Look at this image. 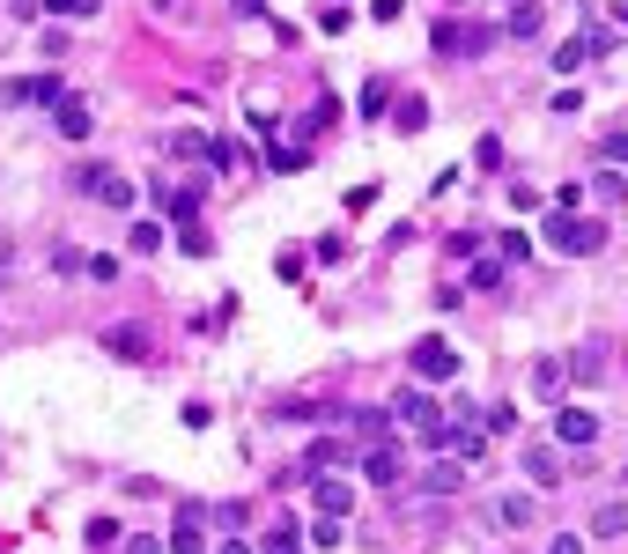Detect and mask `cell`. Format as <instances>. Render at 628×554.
Returning a JSON list of instances; mask_svg holds the SVG:
<instances>
[{"label": "cell", "instance_id": "cb8c5ba5", "mask_svg": "<svg viewBox=\"0 0 628 554\" xmlns=\"http://www.w3.org/2000/svg\"><path fill=\"white\" fill-rule=\"evenodd\" d=\"M97 8H104V0H45L52 23H82V15H97Z\"/></svg>", "mask_w": 628, "mask_h": 554}, {"label": "cell", "instance_id": "2e32d148", "mask_svg": "<svg viewBox=\"0 0 628 554\" xmlns=\"http://www.w3.org/2000/svg\"><path fill=\"white\" fill-rule=\"evenodd\" d=\"M518 466L532 473V488H555V481H562V458L547 451V444H525V451H518Z\"/></svg>", "mask_w": 628, "mask_h": 554}, {"label": "cell", "instance_id": "277c9868", "mask_svg": "<svg viewBox=\"0 0 628 554\" xmlns=\"http://www.w3.org/2000/svg\"><path fill=\"white\" fill-rule=\"evenodd\" d=\"M392 422H399V429H414V436H429V444H436V429H444V407H436V399H429L422 385H407V392L392 399Z\"/></svg>", "mask_w": 628, "mask_h": 554}, {"label": "cell", "instance_id": "f6af8a7d", "mask_svg": "<svg viewBox=\"0 0 628 554\" xmlns=\"http://www.w3.org/2000/svg\"><path fill=\"white\" fill-rule=\"evenodd\" d=\"M606 163H614V170L628 163V133H606Z\"/></svg>", "mask_w": 628, "mask_h": 554}, {"label": "cell", "instance_id": "f1b7e54d", "mask_svg": "<svg viewBox=\"0 0 628 554\" xmlns=\"http://www.w3.org/2000/svg\"><path fill=\"white\" fill-rule=\"evenodd\" d=\"M178 244H185V252H193V259H207V252H215V237H207L200 222H185V229H178Z\"/></svg>", "mask_w": 628, "mask_h": 554}, {"label": "cell", "instance_id": "8992f818", "mask_svg": "<svg viewBox=\"0 0 628 554\" xmlns=\"http://www.w3.org/2000/svg\"><path fill=\"white\" fill-rule=\"evenodd\" d=\"M311 510H318V518H348V510H355V481H348V473H318V481H311Z\"/></svg>", "mask_w": 628, "mask_h": 554}, {"label": "cell", "instance_id": "ac0fdd59", "mask_svg": "<svg viewBox=\"0 0 628 554\" xmlns=\"http://www.w3.org/2000/svg\"><path fill=\"white\" fill-rule=\"evenodd\" d=\"M496 525H503V532H525V525H532V495H525V488H518V495H496Z\"/></svg>", "mask_w": 628, "mask_h": 554}, {"label": "cell", "instance_id": "d4e9b609", "mask_svg": "<svg viewBox=\"0 0 628 554\" xmlns=\"http://www.w3.org/2000/svg\"><path fill=\"white\" fill-rule=\"evenodd\" d=\"M126 244L133 252H163V222H126Z\"/></svg>", "mask_w": 628, "mask_h": 554}, {"label": "cell", "instance_id": "52a82bcc", "mask_svg": "<svg viewBox=\"0 0 628 554\" xmlns=\"http://www.w3.org/2000/svg\"><path fill=\"white\" fill-rule=\"evenodd\" d=\"M355 473H363L370 488H399V473H407V458H399L392 444H370V451H355Z\"/></svg>", "mask_w": 628, "mask_h": 554}, {"label": "cell", "instance_id": "4316f807", "mask_svg": "<svg viewBox=\"0 0 628 554\" xmlns=\"http://www.w3.org/2000/svg\"><path fill=\"white\" fill-rule=\"evenodd\" d=\"M89 547H97V554L126 547V540H119V518H89Z\"/></svg>", "mask_w": 628, "mask_h": 554}, {"label": "cell", "instance_id": "ab89813d", "mask_svg": "<svg viewBox=\"0 0 628 554\" xmlns=\"http://www.w3.org/2000/svg\"><path fill=\"white\" fill-rule=\"evenodd\" d=\"M348 23H355V15H348V0H333V8H326V15H318V30H333V37H340V30H348Z\"/></svg>", "mask_w": 628, "mask_h": 554}, {"label": "cell", "instance_id": "603a6c76", "mask_svg": "<svg viewBox=\"0 0 628 554\" xmlns=\"http://www.w3.org/2000/svg\"><path fill=\"white\" fill-rule=\"evenodd\" d=\"M392 126L422 133V126H429V104H422V97H399V104H392Z\"/></svg>", "mask_w": 628, "mask_h": 554}, {"label": "cell", "instance_id": "9a60e30c", "mask_svg": "<svg viewBox=\"0 0 628 554\" xmlns=\"http://www.w3.org/2000/svg\"><path fill=\"white\" fill-rule=\"evenodd\" d=\"M104 355H119V362H148V326H111V333H104Z\"/></svg>", "mask_w": 628, "mask_h": 554}, {"label": "cell", "instance_id": "7dc6e473", "mask_svg": "<svg viewBox=\"0 0 628 554\" xmlns=\"http://www.w3.org/2000/svg\"><path fill=\"white\" fill-rule=\"evenodd\" d=\"M237 15H266V0H237Z\"/></svg>", "mask_w": 628, "mask_h": 554}, {"label": "cell", "instance_id": "b9f144b4", "mask_svg": "<svg viewBox=\"0 0 628 554\" xmlns=\"http://www.w3.org/2000/svg\"><path fill=\"white\" fill-rule=\"evenodd\" d=\"M547 554H584V532H555V540H547Z\"/></svg>", "mask_w": 628, "mask_h": 554}, {"label": "cell", "instance_id": "6da1fadb", "mask_svg": "<svg viewBox=\"0 0 628 554\" xmlns=\"http://www.w3.org/2000/svg\"><path fill=\"white\" fill-rule=\"evenodd\" d=\"M540 237H547V252H562V259H592V252H606V222H584V215H547Z\"/></svg>", "mask_w": 628, "mask_h": 554}, {"label": "cell", "instance_id": "30bf717a", "mask_svg": "<svg viewBox=\"0 0 628 554\" xmlns=\"http://www.w3.org/2000/svg\"><path fill=\"white\" fill-rule=\"evenodd\" d=\"M333 466H355V436H318L311 451H303V481H318V473Z\"/></svg>", "mask_w": 628, "mask_h": 554}, {"label": "cell", "instance_id": "5bb4252c", "mask_svg": "<svg viewBox=\"0 0 628 554\" xmlns=\"http://www.w3.org/2000/svg\"><path fill=\"white\" fill-rule=\"evenodd\" d=\"M156 207H163V215L178 222V229H185V222H200V178H193V185H156Z\"/></svg>", "mask_w": 628, "mask_h": 554}, {"label": "cell", "instance_id": "d6986e66", "mask_svg": "<svg viewBox=\"0 0 628 554\" xmlns=\"http://www.w3.org/2000/svg\"><path fill=\"white\" fill-rule=\"evenodd\" d=\"M562 385H569V362H555V355L532 362V392H540V399H562Z\"/></svg>", "mask_w": 628, "mask_h": 554}, {"label": "cell", "instance_id": "8d00e7d4", "mask_svg": "<svg viewBox=\"0 0 628 554\" xmlns=\"http://www.w3.org/2000/svg\"><path fill=\"white\" fill-rule=\"evenodd\" d=\"M481 429H488V436H510V429H518V407H488Z\"/></svg>", "mask_w": 628, "mask_h": 554}, {"label": "cell", "instance_id": "44dd1931", "mask_svg": "<svg viewBox=\"0 0 628 554\" xmlns=\"http://www.w3.org/2000/svg\"><path fill=\"white\" fill-rule=\"evenodd\" d=\"M510 37H540V0H510Z\"/></svg>", "mask_w": 628, "mask_h": 554}, {"label": "cell", "instance_id": "e575fe53", "mask_svg": "<svg viewBox=\"0 0 628 554\" xmlns=\"http://www.w3.org/2000/svg\"><path fill=\"white\" fill-rule=\"evenodd\" d=\"M503 259H510V266L532 259V237H525V229H503Z\"/></svg>", "mask_w": 628, "mask_h": 554}, {"label": "cell", "instance_id": "7402d4cb", "mask_svg": "<svg viewBox=\"0 0 628 554\" xmlns=\"http://www.w3.org/2000/svg\"><path fill=\"white\" fill-rule=\"evenodd\" d=\"M259 554H303V540H296V518L266 525V547H259Z\"/></svg>", "mask_w": 628, "mask_h": 554}, {"label": "cell", "instance_id": "d6a6232c", "mask_svg": "<svg viewBox=\"0 0 628 554\" xmlns=\"http://www.w3.org/2000/svg\"><path fill=\"white\" fill-rule=\"evenodd\" d=\"M436 52H466V23H436Z\"/></svg>", "mask_w": 628, "mask_h": 554}, {"label": "cell", "instance_id": "3957f363", "mask_svg": "<svg viewBox=\"0 0 628 554\" xmlns=\"http://www.w3.org/2000/svg\"><path fill=\"white\" fill-rule=\"evenodd\" d=\"M407 362H414V377H422V385H444V377H459V348H451L444 333H422L407 348Z\"/></svg>", "mask_w": 628, "mask_h": 554}, {"label": "cell", "instance_id": "7a4b0ae2", "mask_svg": "<svg viewBox=\"0 0 628 554\" xmlns=\"http://www.w3.org/2000/svg\"><path fill=\"white\" fill-rule=\"evenodd\" d=\"M74 193L97 200V207H133V178H119L111 163H82L74 170Z\"/></svg>", "mask_w": 628, "mask_h": 554}, {"label": "cell", "instance_id": "f546056e", "mask_svg": "<svg viewBox=\"0 0 628 554\" xmlns=\"http://www.w3.org/2000/svg\"><path fill=\"white\" fill-rule=\"evenodd\" d=\"M266 170H303V148H289V141H274V148H266Z\"/></svg>", "mask_w": 628, "mask_h": 554}, {"label": "cell", "instance_id": "d590c367", "mask_svg": "<svg viewBox=\"0 0 628 554\" xmlns=\"http://www.w3.org/2000/svg\"><path fill=\"white\" fill-rule=\"evenodd\" d=\"M569 377H592V385H599V377H606V362H599V348H584L577 362H569Z\"/></svg>", "mask_w": 628, "mask_h": 554}, {"label": "cell", "instance_id": "c3c4849f", "mask_svg": "<svg viewBox=\"0 0 628 554\" xmlns=\"http://www.w3.org/2000/svg\"><path fill=\"white\" fill-rule=\"evenodd\" d=\"M222 554H252V547H244V540H237V532H230V540H222Z\"/></svg>", "mask_w": 628, "mask_h": 554}, {"label": "cell", "instance_id": "7bdbcfd3", "mask_svg": "<svg viewBox=\"0 0 628 554\" xmlns=\"http://www.w3.org/2000/svg\"><path fill=\"white\" fill-rule=\"evenodd\" d=\"M370 15H377V23H399V15H407V0H370Z\"/></svg>", "mask_w": 628, "mask_h": 554}, {"label": "cell", "instance_id": "5b68a950", "mask_svg": "<svg viewBox=\"0 0 628 554\" xmlns=\"http://www.w3.org/2000/svg\"><path fill=\"white\" fill-rule=\"evenodd\" d=\"M436 451H451V458H466V466H481V458H488V429H481V422H444V429H436Z\"/></svg>", "mask_w": 628, "mask_h": 554}, {"label": "cell", "instance_id": "f907efd6", "mask_svg": "<svg viewBox=\"0 0 628 554\" xmlns=\"http://www.w3.org/2000/svg\"><path fill=\"white\" fill-rule=\"evenodd\" d=\"M621 481H628V473H621Z\"/></svg>", "mask_w": 628, "mask_h": 554}, {"label": "cell", "instance_id": "8fae6325", "mask_svg": "<svg viewBox=\"0 0 628 554\" xmlns=\"http://www.w3.org/2000/svg\"><path fill=\"white\" fill-rule=\"evenodd\" d=\"M414 488H422V495H436V503H444V495H459L466 488V458H436V466H422V473H414Z\"/></svg>", "mask_w": 628, "mask_h": 554}, {"label": "cell", "instance_id": "4fadbf2b", "mask_svg": "<svg viewBox=\"0 0 628 554\" xmlns=\"http://www.w3.org/2000/svg\"><path fill=\"white\" fill-rule=\"evenodd\" d=\"M555 444H569V451L599 444V414H584V407H562V414H555Z\"/></svg>", "mask_w": 628, "mask_h": 554}, {"label": "cell", "instance_id": "484cf974", "mask_svg": "<svg viewBox=\"0 0 628 554\" xmlns=\"http://www.w3.org/2000/svg\"><path fill=\"white\" fill-rule=\"evenodd\" d=\"M510 281V259H473V289H503Z\"/></svg>", "mask_w": 628, "mask_h": 554}, {"label": "cell", "instance_id": "9c48e42d", "mask_svg": "<svg viewBox=\"0 0 628 554\" xmlns=\"http://www.w3.org/2000/svg\"><path fill=\"white\" fill-rule=\"evenodd\" d=\"M67 89H60V74H23V82H8L0 89V104H37V111H52Z\"/></svg>", "mask_w": 628, "mask_h": 554}, {"label": "cell", "instance_id": "f35d334b", "mask_svg": "<svg viewBox=\"0 0 628 554\" xmlns=\"http://www.w3.org/2000/svg\"><path fill=\"white\" fill-rule=\"evenodd\" d=\"M385 104H392V89H385V82H363V119H377Z\"/></svg>", "mask_w": 628, "mask_h": 554}, {"label": "cell", "instance_id": "60d3db41", "mask_svg": "<svg viewBox=\"0 0 628 554\" xmlns=\"http://www.w3.org/2000/svg\"><path fill=\"white\" fill-rule=\"evenodd\" d=\"M584 45H592V60H606V52L621 45V30H584Z\"/></svg>", "mask_w": 628, "mask_h": 554}, {"label": "cell", "instance_id": "4dcf8cb0", "mask_svg": "<svg viewBox=\"0 0 628 554\" xmlns=\"http://www.w3.org/2000/svg\"><path fill=\"white\" fill-rule=\"evenodd\" d=\"M170 148H178V156H207V133H193V126H178V133H170Z\"/></svg>", "mask_w": 628, "mask_h": 554}, {"label": "cell", "instance_id": "bcb514c9", "mask_svg": "<svg viewBox=\"0 0 628 554\" xmlns=\"http://www.w3.org/2000/svg\"><path fill=\"white\" fill-rule=\"evenodd\" d=\"M8 15H15V23H30V15H45V0H8Z\"/></svg>", "mask_w": 628, "mask_h": 554}, {"label": "cell", "instance_id": "83f0119b", "mask_svg": "<svg viewBox=\"0 0 628 554\" xmlns=\"http://www.w3.org/2000/svg\"><path fill=\"white\" fill-rule=\"evenodd\" d=\"M555 67H562V74H577V67H592V45H584V37H569V45L555 52Z\"/></svg>", "mask_w": 628, "mask_h": 554}, {"label": "cell", "instance_id": "ee69618b", "mask_svg": "<svg viewBox=\"0 0 628 554\" xmlns=\"http://www.w3.org/2000/svg\"><path fill=\"white\" fill-rule=\"evenodd\" d=\"M119 554H170V540H148V532H141V540H126Z\"/></svg>", "mask_w": 628, "mask_h": 554}, {"label": "cell", "instance_id": "74e56055", "mask_svg": "<svg viewBox=\"0 0 628 554\" xmlns=\"http://www.w3.org/2000/svg\"><path fill=\"white\" fill-rule=\"evenodd\" d=\"M340 540H348V532H340V518H318V525H311V547H340Z\"/></svg>", "mask_w": 628, "mask_h": 554}, {"label": "cell", "instance_id": "ba28073f", "mask_svg": "<svg viewBox=\"0 0 628 554\" xmlns=\"http://www.w3.org/2000/svg\"><path fill=\"white\" fill-rule=\"evenodd\" d=\"M207 518H215V510L178 503V525H170V554H207Z\"/></svg>", "mask_w": 628, "mask_h": 554}, {"label": "cell", "instance_id": "1f68e13d", "mask_svg": "<svg viewBox=\"0 0 628 554\" xmlns=\"http://www.w3.org/2000/svg\"><path fill=\"white\" fill-rule=\"evenodd\" d=\"M52 266H60V274H89V259L74 252V244H52Z\"/></svg>", "mask_w": 628, "mask_h": 554}, {"label": "cell", "instance_id": "ffe728a7", "mask_svg": "<svg viewBox=\"0 0 628 554\" xmlns=\"http://www.w3.org/2000/svg\"><path fill=\"white\" fill-rule=\"evenodd\" d=\"M628 532V503H599L592 510V540H621Z\"/></svg>", "mask_w": 628, "mask_h": 554}, {"label": "cell", "instance_id": "836d02e7", "mask_svg": "<svg viewBox=\"0 0 628 554\" xmlns=\"http://www.w3.org/2000/svg\"><path fill=\"white\" fill-rule=\"evenodd\" d=\"M577 207H584V185H577V178L555 185V215H577Z\"/></svg>", "mask_w": 628, "mask_h": 554}, {"label": "cell", "instance_id": "7c38bea8", "mask_svg": "<svg viewBox=\"0 0 628 554\" xmlns=\"http://www.w3.org/2000/svg\"><path fill=\"white\" fill-rule=\"evenodd\" d=\"M52 133H60V141H89V133H97V111L82 97H60L52 104Z\"/></svg>", "mask_w": 628, "mask_h": 554}, {"label": "cell", "instance_id": "681fc988", "mask_svg": "<svg viewBox=\"0 0 628 554\" xmlns=\"http://www.w3.org/2000/svg\"><path fill=\"white\" fill-rule=\"evenodd\" d=\"M621 23H628V8H621Z\"/></svg>", "mask_w": 628, "mask_h": 554}, {"label": "cell", "instance_id": "e0dca14e", "mask_svg": "<svg viewBox=\"0 0 628 554\" xmlns=\"http://www.w3.org/2000/svg\"><path fill=\"white\" fill-rule=\"evenodd\" d=\"M385 422H392V407H348V436H355V444H377Z\"/></svg>", "mask_w": 628, "mask_h": 554}]
</instances>
